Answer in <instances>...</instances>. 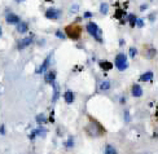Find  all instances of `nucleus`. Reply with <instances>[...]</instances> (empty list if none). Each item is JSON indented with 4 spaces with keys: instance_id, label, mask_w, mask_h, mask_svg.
Segmentation results:
<instances>
[{
    "instance_id": "8",
    "label": "nucleus",
    "mask_w": 158,
    "mask_h": 154,
    "mask_svg": "<svg viewBox=\"0 0 158 154\" xmlns=\"http://www.w3.org/2000/svg\"><path fill=\"white\" fill-rule=\"evenodd\" d=\"M31 43H32V38H31V36L23 38V39L18 40V43H17V48H18V49H23V48H26V47L30 45Z\"/></svg>"
},
{
    "instance_id": "32",
    "label": "nucleus",
    "mask_w": 158,
    "mask_h": 154,
    "mask_svg": "<svg viewBox=\"0 0 158 154\" xmlns=\"http://www.w3.org/2000/svg\"><path fill=\"white\" fill-rule=\"evenodd\" d=\"M0 36H2V27H0Z\"/></svg>"
},
{
    "instance_id": "2",
    "label": "nucleus",
    "mask_w": 158,
    "mask_h": 154,
    "mask_svg": "<svg viewBox=\"0 0 158 154\" xmlns=\"http://www.w3.org/2000/svg\"><path fill=\"white\" fill-rule=\"evenodd\" d=\"M65 32H66V36L70 38L71 40H78L80 38V34H82V27L79 25H69L65 27Z\"/></svg>"
},
{
    "instance_id": "12",
    "label": "nucleus",
    "mask_w": 158,
    "mask_h": 154,
    "mask_svg": "<svg viewBox=\"0 0 158 154\" xmlns=\"http://www.w3.org/2000/svg\"><path fill=\"white\" fill-rule=\"evenodd\" d=\"M64 99H65L66 104H73L74 102V93L71 92V91H66L64 93Z\"/></svg>"
},
{
    "instance_id": "33",
    "label": "nucleus",
    "mask_w": 158,
    "mask_h": 154,
    "mask_svg": "<svg viewBox=\"0 0 158 154\" xmlns=\"http://www.w3.org/2000/svg\"><path fill=\"white\" fill-rule=\"evenodd\" d=\"M18 2H21V0H18Z\"/></svg>"
},
{
    "instance_id": "23",
    "label": "nucleus",
    "mask_w": 158,
    "mask_h": 154,
    "mask_svg": "<svg viewBox=\"0 0 158 154\" xmlns=\"http://www.w3.org/2000/svg\"><path fill=\"white\" fill-rule=\"evenodd\" d=\"M56 36L60 38V39H65V38H66V34H64L61 30H57V31H56Z\"/></svg>"
},
{
    "instance_id": "22",
    "label": "nucleus",
    "mask_w": 158,
    "mask_h": 154,
    "mask_svg": "<svg viewBox=\"0 0 158 154\" xmlns=\"http://www.w3.org/2000/svg\"><path fill=\"white\" fill-rule=\"evenodd\" d=\"M136 20H137V18L133 16V14H130V16H128V21H130V25L131 26H135L136 25Z\"/></svg>"
},
{
    "instance_id": "30",
    "label": "nucleus",
    "mask_w": 158,
    "mask_h": 154,
    "mask_svg": "<svg viewBox=\"0 0 158 154\" xmlns=\"http://www.w3.org/2000/svg\"><path fill=\"white\" fill-rule=\"evenodd\" d=\"M89 17H92V13H91V12H86L84 13V18H89Z\"/></svg>"
},
{
    "instance_id": "28",
    "label": "nucleus",
    "mask_w": 158,
    "mask_h": 154,
    "mask_svg": "<svg viewBox=\"0 0 158 154\" xmlns=\"http://www.w3.org/2000/svg\"><path fill=\"white\" fill-rule=\"evenodd\" d=\"M124 121H126V122H130V121H131V118H130V113H128V112L124 113Z\"/></svg>"
},
{
    "instance_id": "19",
    "label": "nucleus",
    "mask_w": 158,
    "mask_h": 154,
    "mask_svg": "<svg viewBox=\"0 0 158 154\" xmlns=\"http://www.w3.org/2000/svg\"><path fill=\"white\" fill-rule=\"evenodd\" d=\"M108 9H109V5L106 3H103L101 5H100V12H101L103 14H106L108 13Z\"/></svg>"
},
{
    "instance_id": "25",
    "label": "nucleus",
    "mask_w": 158,
    "mask_h": 154,
    "mask_svg": "<svg viewBox=\"0 0 158 154\" xmlns=\"http://www.w3.org/2000/svg\"><path fill=\"white\" fill-rule=\"evenodd\" d=\"M136 53H137L136 48H133V47H131V48H130V56H131V57H135V56H136Z\"/></svg>"
},
{
    "instance_id": "4",
    "label": "nucleus",
    "mask_w": 158,
    "mask_h": 154,
    "mask_svg": "<svg viewBox=\"0 0 158 154\" xmlns=\"http://www.w3.org/2000/svg\"><path fill=\"white\" fill-rule=\"evenodd\" d=\"M114 62H116V66H117V69L119 71H124L128 67L127 57H126V55H123V53H118L116 56V60H114Z\"/></svg>"
},
{
    "instance_id": "13",
    "label": "nucleus",
    "mask_w": 158,
    "mask_h": 154,
    "mask_svg": "<svg viewBox=\"0 0 158 154\" xmlns=\"http://www.w3.org/2000/svg\"><path fill=\"white\" fill-rule=\"evenodd\" d=\"M27 30H29V25L26 22H20L17 25V31L20 34H25V32H27Z\"/></svg>"
},
{
    "instance_id": "1",
    "label": "nucleus",
    "mask_w": 158,
    "mask_h": 154,
    "mask_svg": "<svg viewBox=\"0 0 158 154\" xmlns=\"http://www.w3.org/2000/svg\"><path fill=\"white\" fill-rule=\"evenodd\" d=\"M89 123H88V126L86 127V131H87V133L89 135V136H92V137H100V136H103V135L105 133V129L101 127V124H100L99 122L96 121H93L92 118H89Z\"/></svg>"
},
{
    "instance_id": "11",
    "label": "nucleus",
    "mask_w": 158,
    "mask_h": 154,
    "mask_svg": "<svg viewBox=\"0 0 158 154\" xmlns=\"http://www.w3.org/2000/svg\"><path fill=\"white\" fill-rule=\"evenodd\" d=\"M52 85H53V96H52V102H56L57 100H59V96H60V85L56 83V82H53L52 83Z\"/></svg>"
},
{
    "instance_id": "20",
    "label": "nucleus",
    "mask_w": 158,
    "mask_h": 154,
    "mask_svg": "<svg viewBox=\"0 0 158 154\" xmlns=\"http://www.w3.org/2000/svg\"><path fill=\"white\" fill-rule=\"evenodd\" d=\"M65 146H66V148H69V149L74 146V139H73V136H70V137L68 139V141L65 142Z\"/></svg>"
},
{
    "instance_id": "5",
    "label": "nucleus",
    "mask_w": 158,
    "mask_h": 154,
    "mask_svg": "<svg viewBox=\"0 0 158 154\" xmlns=\"http://www.w3.org/2000/svg\"><path fill=\"white\" fill-rule=\"evenodd\" d=\"M60 16H61V12L57 11V9H48V11L45 12V17L48 18V20H52V21L60 18Z\"/></svg>"
},
{
    "instance_id": "15",
    "label": "nucleus",
    "mask_w": 158,
    "mask_h": 154,
    "mask_svg": "<svg viewBox=\"0 0 158 154\" xmlns=\"http://www.w3.org/2000/svg\"><path fill=\"white\" fill-rule=\"evenodd\" d=\"M44 133H45V129L44 128H38V129H34V131H32L31 132V139H35L36 136H38V135H39V136H44Z\"/></svg>"
},
{
    "instance_id": "10",
    "label": "nucleus",
    "mask_w": 158,
    "mask_h": 154,
    "mask_svg": "<svg viewBox=\"0 0 158 154\" xmlns=\"http://www.w3.org/2000/svg\"><path fill=\"white\" fill-rule=\"evenodd\" d=\"M131 93H132L133 97H141L143 96V88L139 84H133L132 89H131Z\"/></svg>"
},
{
    "instance_id": "24",
    "label": "nucleus",
    "mask_w": 158,
    "mask_h": 154,
    "mask_svg": "<svg viewBox=\"0 0 158 154\" xmlns=\"http://www.w3.org/2000/svg\"><path fill=\"white\" fill-rule=\"evenodd\" d=\"M36 121L39 123H43V122H45V117L43 114H40V115H38V117H36Z\"/></svg>"
},
{
    "instance_id": "29",
    "label": "nucleus",
    "mask_w": 158,
    "mask_h": 154,
    "mask_svg": "<svg viewBox=\"0 0 158 154\" xmlns=\"http://www.w3.org/2000/svg\"><path fill=\"white\" fill-rule=\"evenodd\" d=\"M0 133H2V135H5V127H4V124H2V126H0Z\"/></svg>"
},
{
    "instance_id": "18",
    "label": "nucleus",
    "mask_w": 158,
    "mask_h": 154,
    "mask_svg": "<svg viewBox=\"0 0 158 154\" xmlns=\"http://www.w3.org/2000/svg\"><path fill=\"white\" fill-rule=\"evenodd\" d=\"M104 154H118L116 148H114L113 145H110V144H108L106 146H105V153Z\"/></svg>"
},
{
    "instance_id": "26",
    "label": "nucleus",
    "mask_w": 158,
    "mask_h": 154,
    "mask_svg": "<svg viewBox=\"0 0 158 154\" xmlns=\"http://www.w3.org/2000/svg\"><path fill=\"white\" fill-rule=\"evenodd\" d=\"M136 25H137V27H143V26H144V22H143L141 18H137V20H136Z\"/></svg>"
},
{
    "instance_id": "14",
    "label": "nucleus",
    "mask_w": 158,
    "mask_h": 154,
    "mask_svg": "<svg viewBox=\"0 0 158 154\" xmlns=\"http://www.w3.org/2000/svg\"><path fill=\"white\" fill-rule=\"evenodd\" d=\"M99 65H100V67H101L104 71H106V70L109 71V70H112V67H113L112 62H109V61H100Z\"/></svg>"
},
{
    "instance_id": "17",
    "label": "nucleus",
    "mask_w": 158,
    "mask_h": 154,
    "mask_svg": "<svg viewBox=\"0 0 158 154\" xmlns=\"http://www.w3.org/2000/svg\"><path fill=\"white\" fill-rule=\"evenodd\" d=\"M156 53H157V51L154 49V48H149V49L144 53V57H145V59H148V60H150V59H153V57L156 56Z\"/></svg>"
},
{
    "instance_id": "7",
    "label": "nucleus",
    "mask_w": 158,
    "mask_h": 154,
    "mask_svg": "<svg viewBox=\"0 0 158 154\" xmlns=\"http://www.w3.org/2000/svg\"><path fill=\"white\" fill-rule=\"evenodd\" d=\"M5 20H7V22L9 23V25H18V23L21 22L20 17H18L17 14H14V13H8L7 17H5Z\"/></svg>"
},
{
    "instance_id": "21",
    "label": "nucleus",
    "mask_w": 158,
    "mask_h": 154,
    "mask_svg": "<svg viewBox=\"0 0 158 154\" xmlns=\"http://www.w3.org/2000/svg\"><path fill=\"white\" fill-rule=\"evenodd\" d=\"M100 88H101V91H108L110 88V82H103L101 85H100Z\"/></svg>"
},
{
    "instance_id": "27",
    "label": "nucleus",
    "mask_w": 158,
    "mask_h": 154,
    "mask_svg": "<svg viewBox=\"0 0 158 154\" xmlns=\"http://www.w3.org/2000/svg\"><path fill=\"white\" fill-rule=\"evenodd\" d=\"M122 14H126V12H123V11H121V9H119V11L116 12V17L121 18V17H122Z\"/></svg>"
},
{
    "instance_id": "9",
    "label": "nucleus",
    "mask_w": 158,
    "mask_h": 154,
    "mask_svg": "<svg viewBox=\"0 0 158 154\" xmlns=\"http://www.w3.org/2000/svg\"><path fill=\"white\" fill-rule=\"evenodd\" d=\"M51 57H52V55H49L47 59L44 60V62L42 64V66L40 67H38V70H36V74H43V73H45L47 71V69H48V66H49V61H51Z\"/></svg>"
},
{
    "instance_id": "16",
    "label": "nucleus",
    "mask_w": 158,
    "mask_h": 154,
    "mask_svg": "<svg viewBox=\"0 0 158 154\" xmlns=\"http://www.w3.org/2000/svg\"><path fill=\"white\" fill-rule=\"evenodd\" d=\"M152 79H153V73H152V71H146V73H144L140 76L141 82H150Z\"/></svg>"
},
{
    "instance_id": "31",
    "label": "nucleus",
    "mask_w": 158,
    "mask_h": 154,
    "mask_svg": "<svg viewBox=\"0 0 158 154\" xmlns=\"http://www.w3.org/2000/svg\"><path fill=\"white\" fill-rule=\"evenodd\" d=\"M146 8H148V5H146V4H143V5L140 7V9H141V11H145Z\"/></svg>"
},
{
    "instance_id": "3",
    "label": "nucleus",
    "mask_w": 158,
    "mask_h": 154,
    "mask_svg": "<svg viewBox=\"0 0 158 154\" xmlns=\"http://www.w3.org/2000/svg\"><path fill=\"white\" fill-rule=\"evenodd\" d=\"M87 31L91 36H93L99 43H103V36H101V31H100L99 26L95 22H88L87 23Z\"/></svg>"
},
{
    "instance_id": "6",
    "label": "nucleus",
    "mask_w": 158,
    "mask_h": 154,
    "mask_svg": "<svg viewBox=\"0 0 158 154\" xmlns=\"http://www.w3.org/2000/svg\"><path fill=\"white\" fill-rule=\"evenodd\" d=\"M56 76H57V73L55 70H51V71H47L45 75H44V82L48 84H52L53 82H56Z\"/></svg>"
}]
</instances>
